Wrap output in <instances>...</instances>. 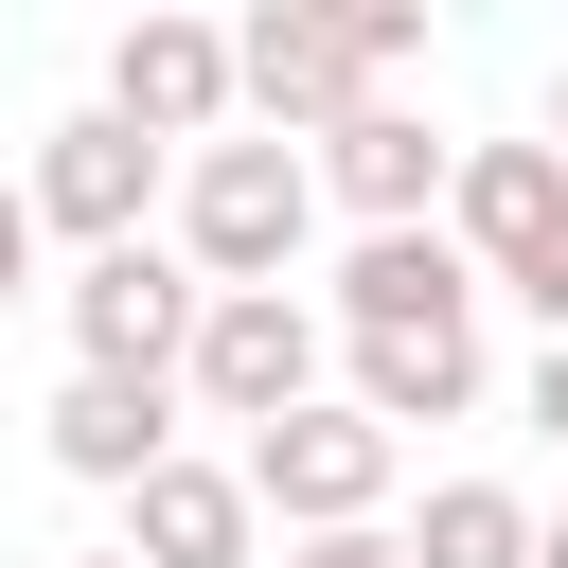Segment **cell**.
I'll list each match as a JSON object with an SVG mask.
<instances>
[{
  "mask_svg": "<svg viewBox=\"0 0 568 568\" xmlns=\"http://www.w3.org/2000/svg\"><path fill=\"white\" fill-rule=\"evenodd\" d=\"M408 568H532V497L515 479H426V515L390 532Z\"/></svg>",
  "mask_w": 568,
  "mask_h": 568,
  "instance_id": "14",
  "label": "cell"
},
{
  "mask_svg": "<svg viewBox=\"0 0 568 568\" xmlns=\"http://www.w3.org/2000/svg\"><path fill=\"white\" fill-rule=\"evenodd\" d=\"M71 373H124V390H178V337H195V266L142 231V248H89L71 284Z\"/></svg>",
  "mask_w": 568,
  "mask_h": 568,
  "instance_id": "7",
  "label": "cell"
},
{
  "mask_svg": "<svg viewBox=\"0 0 568 568\" xmlns=\"http://www.w3.org/2000/svg\"><path fill=\"white\" fill-rule=\"evenodd\" d=\"M106 124H124V142H160V160L231 142V18H178V0H142V18L106 36Z\"/></svg>",
  "mask_w": 568,
  "mask_h": 568,
  "instance_id": "5",
  "label": "cell"
},
{
  "mask_svg": "<svg viewBox=\"0 0 568 568\" xmlns=\"http://www.w3.org/2000/svg\"><path fill=\"white\" fill-rule=\"evenodd\" d=\"M36 444H53V479L124 497V479H160V462H178V390H124V373H71V390L36 408Z\"/></svg>",
  "mask_w": 568,
  "mask_h": 568,
  "instance_id": "12",
  "label": "cell"
},
{
  "mask_svg": "<svg viewBox=\"0 0 568 568\" xmlns=\"http://www.w3.org/2000/svg\"><path fill=\"white\" fill-rule=\"evenodd\" d=\"M71 568H124V550H71Z\"/></svg>",
  "mask_w": 568,
  "mask_h": 568,
  "instance_id": "20",
  "label": "cell"
},
{
  "mask_svg": "<svg viewBox=\"0 0 568 568\" xmlns=\"http://www.w3.org/2000/svg\"><path fill=\"white\" fill-rule=\"evenodd\" d=\"M160 178H178L160 142H124L106 106H71V124L36 142V178H18V213H36V231H53L71 266H89V248H142V231H160Z\"/></svg>",
  "mask_w": 568,
  "mask_h": 568,
  "instance_id": "6",
  "label": "cell"
},
{
  "mask_svg": "<svg viewBox=\"0 0 568 568\" xmlns=\"http://www.w3.org/2000/svg\"><path fill=\"white\" fill-rule=\"evenodd\" d=\"M320 302L302 284H231V302H195V337H178V408H213V426H284L302 390H320Z\"/></svg>",
  "mask_w": 568,
  "mask_h": 568,
  "instance_id": "4",
  "label": "cell"
},
{
  "mask_svg": "<svg viewBox=\"0 0 568 568\" xmlns=\"http://www.w3.org/2000/svg\"><path fill=\"white\" fill-rule=\"evenodd\" d=\"M320 337H479V266L444 231H355L320 284Z\"/></svg>",
  "mask_w": 568,
  "mask_h": 568,
  "instance_id": "10",
  "label": "cell"
},
{
  "mask_svg": "<svg viewBox=\"0 0 568 568\" xmlns=\"http://www.w3.org/2000/svg\"><path fill=\"white\" fill-rule=\"evenodd\" d=\"M532 568H568V515H532Z\"/></svg>",
  "mask_w": 568,
  "mask_h": 568,
  "instance_id": "19",
  "label": "cell"
},
{
  "mask_svg": "<svg viewBox=\"0 0 568 568\" xmlns=\"http://www.w3.org/2000/svg\"><path fill=\"white\" fill-rule=\"evenodd\" d=\"M266 550V515H248V479L231 462H160V479H124V568H248Z\"/></svg>",
  "mask_w": 568,
  "mask_h": 568,
  "instance_id": "11",
  "label": "cell"
},
{
  "mask_svg": "<svg viewBox=\"0 0 568 568\" xmlns=\"http://www.w3.org/2000/svg\"><path fill=\"white\" fill-rule=\"evenodd\" d=\"M479 390H497V373H479V337H337V408H355V426H390V444H408V426H462Z\"/></svg>",
  "mask_w": 568,
  "mask_h": 568,
  "instance_id": "13",
  "label": "cell"
},
{
  "mask_svg": "<svg viewBox=\"0 0 568 568\" xmlns=\"http://www.w3.org/2000/svg\"><path fill=\"white\" fill-rule=\"evenodd\" d=\"M284 568H408L390 532H284Z\"/></svg>",
  "mask_w": 568,
  "mask_h": 568,
  "instance_id": "16",
  "label": "cell"
},
{
  "mask_svg": "<svg viewBox=\"0 0 568 568\" xmlns=\"http://www.w3.org/2000/svg\"><path fill=\"white\" fill-rule=\"evenodd\" d=\"M444 160H462V142H444L426 106H390V89H373V106H337V124L302 142L320 213H355V231H444Z\"/></svg>",
  "mask_w": 568,
  "mask_h": 568,
  "instance_id": "8",
  "label": "cell"
},
{
  "mask_svg": "<svg viewBox=\"0 0 568 568\" xmlns=\"http://www.w3.org/2000/svg\"><path fill=\"white\" fill-rule=\"evenodd\" d=\"M36 284V213H18V178H0V302Z\"/></svg>",
  "mask_w": 568,
  "mask_h": 568,
  "instance_id": "17",
  "label": "cell"
},
{
  "mask_svg": "<svg viewBox=\"0 0 568 568\" xmlns=\"http://www.w3.org/2000/svg\"><path fill=\"white\" fill-rule=\"evenodd\" d=\"M160 213H178V266H195V302H231V284H302V248H320V178H302V142H195L178 178H160Z\"/></svg>",
  "mask_w": 568,
  "mask_h": 568,
  "instance_id": "1",
  "label": "cell"
},
{
  "mask_svg": "<svg viewBox=\"0 0 568 568\" xmlns=\"http://www.w3.org/2000/svg\"><path fill=\"white\" fill-rule=\"evenodd\" d=\"M337 53H355V89H390L426 53V0H337Z\"/></svg>",
  "mask_w": 568,
  "mask_h": 568,
  "instance_id": "15",
  "label": "cell"
},
{
  "mask_svg": "<svg viewBox=\"0 0 568 568\" xmlns=\"http://www.w3.org/2000/svg\"><path fill=\"white\" fill-rule=\"evenodd\" d=\"M532 426H550V444H568V337H550V355H532Z\"/></svg>",
  "mask_w": 568,
  "mask_h": 568,
  "instance_id": "18",
  "label": "cell"
},
{
  "mask_svg": "<svg viewBox=\"0 0 568 568\" xmlns=\"http://www.w3.org/2000/svg\"><path fill=\"white\" fill-rule=\"evenodd\" d=\"M337 106H373L355 53H337V0H266V18H231V124H248V142H320Z\"/></svg>",
  "mask_w": 568,
  "mask_h": 568,
  "instance_id": "9",
  "label": "cell"
},
{
  "mask_svg": "<svg viewBox=\"0 0 568 568\" xmlns=\"http://www.w3.org/2000/svg\"><path fill=\"white\" fill-rule=\"evenodd\" d=\"M444 248L479 266V302H532L568 337V160L550 142H462L444 160Z\"/></svg>",
  "mask_w": 568,
  "mask_h": 568,
  "instance_id": "2",
  "label": "cell"
},
{
  "mask_svg": "<svg viewBox=\"0 0 568 568\" xmlns=\"http://www.w3.org/2000/svg\"><path fill=\"white\" fill-rule=\"evenodd\" d=\"M248 515H284V532H390V479H408V444L390 426H355L337 390H302L284 426H248Z\"/></svg>",
  "mask_w": 568,
  "mask_h": 568,
  "instance_id": "3",
  "label": "cell"
}]
</instances>
